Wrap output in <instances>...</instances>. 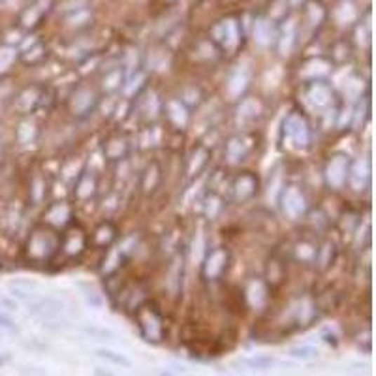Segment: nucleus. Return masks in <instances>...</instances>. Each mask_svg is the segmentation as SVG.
I'll use <instances>...</instances> for the list:
<instances>
[{"label":"nucleus","instance_id":"7ed1b4c3","mask_svg":"<svg viewBox=\"0 0 376 376\" xmlns=\"http://www.w3.org/2000/svg\"><path fill=\"white\" fill-rule=\"evenodd\" d=\"M245 363L253 365V367H256V369H267V367H271V365L275 363V359L258 358V359H253V361H245Z\"/></svg>","mask_w":376,"mask_h":376},{"label":"nucleus","instance_id":"423d86ee","mask_svg":"<svg viewBox=\"0 0 376 376\" xmlns=\"http://www.w3.org/2000/svg\"><path fill=\"white\" fill-rule=\"evenodd\" d=\"M2 303L8 307V309H12V311H15V305H13L12 301H8V300H2Z\"/></svg>","mask_w":376,"mask_h":376},{"label":"nucleus","instance_id":"f257e3e1","mask_svg":"<svg viewBox=\"0 0 376 376\" xmlns=\"http://www.w3.org/2000/svg\"><path fill=\"white\" fill-rule=\"evenodd\" d=\"M96 356L106 361H112L115 365H123V367H130V359L124 358L123 354L112 352V350H96Z\"/></svg>","mask_w":376,"mask_h":376},{"label":"nucleus","instance_id":"39448f33","mask_svg":"<svg viewBox=\"0 0 376 376\" xmlns=\"http://www.w3.org/2000/svg\"><path fill=\"white\" fill-rule=\"evenodd\" d=\"M85 331H87L88 335H100V337H112V333L109 331H106V329H94V328H85Z\"/></svg>","mask_w":376,"mask_h":376},{"label":"nucleus","instance_id":"f03ea898","mask_svg":"<svg viewBox=\"0 0 376 376\" xmlns=\"http://www.w3.org/2000/svg\"><path fill=\"white\" fill-rule=\"evenodd\" d=\"M290 356H294V358H300V359H314V358H318V350L309 348V347L292 348V350H290Z\"/></svg>","mask_w":376,"mask_h":376},{"label":"nucleus","instance_id":"20e7f679","mask_svg":"<svg viewBox=\"0 0 376 376\" xmlns=\"http://www.w3.org/2000/svg\"><path fill=\"white\" fill-rule=\"evenodd\" d=\"M0 328H6V329H12V331H15V323L12 322V318H8L6 314H2L0 312Z\"/></svg>","mask_w":376,"mask_h":376}]
</instances>
